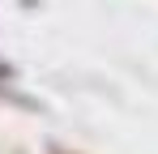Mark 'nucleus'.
<instances>
[{
	"instance_id": "1",
	"label": "nucleus",
	"mask_w": 158,
	"mask_h": 154,
	"mask_svg": "<svg viewBox=\"0 0 158 154\" xmlns=\"http://www.w3.org/2000/svg\"><path fill=\"white\" fill-rule=\"evenodd\" d=\"M0 77H4V81H13V64H0Z\"/></svg>"
}]
</instances>
